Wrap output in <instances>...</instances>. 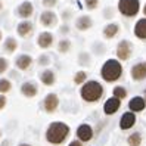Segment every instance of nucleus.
<instances>
[{
	"label": "nucleus",
	"mask_w": 146,
	"mask_h": 146,
	"mask_svg": "<svg viewBox=\"0 0 146 146\" xmlns=\"http://www.w3.org/2000/svg\"><path fill=\"white\" fill-rule=\"evenodd\" d=\"M33 64H34V58L30 53H19L15 56V68L21 72L30 71Z\"/></svg>",
	"instance_id": "6"
},
{
	"label": "nucleus",
	"mask_w": 146,
	"mask_h": 146,
	"mask_svg": "<svg viewBox=\"0 0 146 146\" xmlns=\"http://www.w3.org/2000/svg\"><path fill=\"white\" fill-rule=\"evenodd\" d=\"M130 75L134 81H143L146 78V62H137L131 66Z\"/></svg>",
	"instance_id": "14"
},
{
	"label": "nucleus",
	"mask_w": 146,
	"mask_h": 146,
	"mask_svg": "<svg viewBox=\"0 0 146 146\" xmlns=\"http://www.w3.org/2000/svg\"><path fill=\"white\" fill-rule=\"evenodd\" d=\"M133 53V44L128 40H121L117 46V58L119 61H128Z\"/></svg>",
	"instance_id": "8"
},
{
	"label": "nucleus",
	"mask_w": 146,
	"mask_h": 146,
	"mask_svg": "<svg viewBox=\"0 0 146 146\" xmlns=\"http://www.w3.org/2000/svg\"><path fill=\"white\" fill-rule=\"evenodd\" d=\"M133 33H134V36L139 40H146V16L145 18H140L134 24Z\"/></svg>",
	"instance_id": "20"
},
{
	"label": "nucleus",
	"mask_w": 146,
	"mask_h": 146,
	"mask_svg": "<svg viewBox=\"0 0 146 146\" xmlns=\"http://www.w3.org/2000/svg\"><path fill=\"white\" fill-rule=\"evenodd\" d=\"M68 134H70V127H68L65 123L55 121L47 127L46 140L49 143H52V145H61L62 142H65Z\"/></svg>",
	"instance_id": "3"
},
{
	"label": "nucleus",
	"mask_w": 146,
	"mask_h": 146,
	"mask_svg": "<svg viewBox=\"0 0 146 146\" xmlns=\"http://www.w3.org/2000/svg\"><path fill=\"white\" fill-rule=\"evenodd\" d=\"M9 66H11L9 59L5 58V56H0V75H3L9 71Z\"/></svg>",
	"instance_id": "29"
},
{
	"label": "nucleus",
	"mask_w": 146,
	"mask_h": 146,
	"mask_svg": "<svg viewBox=\"0 0 146 146\" xmlns=\"http://www.w3.org/2000/svg\"><path fill=\"white\" fill-rule=\"evenodd\" d=\"M74 27L78 30V31H87V30H90V28L93 27L92 16H89V15H80L78 18L75 19Z\"/></svg>",
	"instance_id": "15"
},
{
	"label": "nucleus",
	"mask_w": 146,
	"mask_h": 146,
	"mask_svg": "<svg viewBox=\"0 0 146 146\" xmlns=\"http://www.w3.org/2000/svg\"><path fill=\"white\" fill-rule=\"evenodd\" d=\"M19 92H21V94L24 98H28V99L36 98L37 93H38V86H37L36 81H31V80L24 81L21 84V87H19Z\"/></svg>",
	"instance_id": "11"
},
{
	"label": "nucleus",
	"mask_w": 146,
	"mask_h": 146,
	"mask_svg": "<svg viewBox=\"0 0 146 146\" xmlns=\"http://www.w3.org/2000/svg\"><path fill=\"white\" fill-rule=\"evenodd\" d=\"M13 87V83L9 80V78H0V94H6L9 93Z\"/></svg>",
	"instance_id": "24"
},
{
	"label": "nucleus",
	"mask_w": 146,
	"mask_h": 146,
	"mask_svg": "<svg viewBox=\"0 0 146 146\" xmlns=\"http://www.w3.org/2000/svg\"><path fill=\"white\" fill-rule=\"evenodd\" d=\"M80 96L84 102L89 104H94V102L100 100V98L104 96V86L96 80H89L84 84H81L80 89Z\"/></svg>",
	"instance_id": "2"
},
{
	"label": "nucleus",
	"mask_w": 146,
	"mask_h": 146,
	"mask_svg": "<svg viewBox=\"0 0 146 146\" xmlns=\"http://www.w3.org/2000/svg\"><path fill=\"white\" fill-rule=\"evenodd\" d=\"M90 55L87 53V52H81L80 55H78V65H81V66H89L90 65Z\"/></svg>",
	"instance_id": "30"
},
{
	"label": "nucleus",
	"mask_w": 146,
	"mask_h": 146,
	"mask_svg": "<svg viewBox=\"0 0 146 146\" xmlns=\"http://www.w3.org/2000/svg\"><path fill=\"white\" fill-rule=\"evenodd\" d=\"M143 15L146 16V3H145V6H143Z\"/></svg>",
	"instance_id": "41"
},
{
	"label": "nucleus",
	"mask_w": 146,
	"mask_h": 146,
	"mask_svg": "<svg viewBox=\"0 0 146 146\" xmlns=\"http://www.w3.org/2000/svg\"><path fill=\"white\" fill-rule=\"evenodd\" d=\"M53 43H55V36L50 31H41L37 36V46L43 50L50 49L53 46Z\"/></svg>",
	"instance_id": "10"
},
{
	"label": "nucleus",
	"mask_w": 146,
	"mask_h": 146,
	"mask_svg": "<svg viewBox=\"0 0 146 146\" xmlns=\"http://www.w3.org/2000/svg\"><path fill=\"white\" fill-rule=\"evenodd\" d=\"M117 9L125 18H134L140 12V0H118Z\"/></svg>",
	"instance_id": "4"
},
{
	"label": "nucleus",
	"mask_w": 146,
	"mask_h": 146,
	"mask_svg": "<svg viewBox=\"0 0 146 146\" xmlns=\"http://www.w3.org/2000/svg\"><path fill=\"white\" fill-rule=\"evenodd\" d=\"M2 11H3V2L0 0V12H2Z\"/></svg>",
	"instance_id": "40"
},
{
	"label": "nucleus",
	"mask_w": 146,
	"mask_h": 146,
	"mask_svg": "<svg viewBox=\"0 0 146 146\" xmlns=\"http://www.w3.org/2000/svg\"><path fill=\"white\" fill-rule=\"evenodd\" d=\"M86 81H87V72H86V71H77L74 74V83L77 86H81Z\"/></svg>",
	"instance_id": "26"
},
{
	"label": "nucleus",
	"mask_w": 146,
	"mask_h": 146,
	"mask_svg": "<svg viewBox=\"0 0 146 146\" xmlns=\"http://www.w3.org/2000/svg\"><path fill=\"white\" fill-rule=\"evenodd\" d=\"M15 15L18 16L19 19H30L34 15V5L30 2V0H24L21 2L15 9Z\"/></svg>",
	"instance_id": "7"
},
{
	"label": "nucleus",
	"mask_w": 146,
	"mask_h": 146,
	"mask_svg": "<svg viewBox=\"0 0 146 146\" xmlns=\"http://www.w3.org/2000/svg\"><path fill=\"white\" fill-rule=\"evenodd\" d=\"M102 34H104V37L106 40H112L115 38L118 34H119V25L117 22H111V24H106L104 27V31H102Z\"/></svg>",
	"instance_id": "19"
},
{
	"label": "nucleus",
	"mask_w": 146,
	"mask_h": 146,
	"mask_svg": "<svg viewBox=\"0 0 146 146\" xmlns=\"http://www.w3.org/2000/svg\"><path fill=\"white\" fill-rule=\"evenodd\" d=\"M68 146H83V143H81V140L78 142V140H74V142H71Z\"/></svg>",
	"instance_id": "37"
},
{
	"label": "nucleus",
	"mask_w": 146,
	"mask_h": 146,
	"mask_svg": "<svg viewBox=\"0 0 146 146\" xmlns=\"http://www.w3.org/2000/svg\"><path fill=\"white\" fill-rule=\"evenodd\" d=\"M119 106H121V99H118L115 96L112 98H109L106 102H105V105H104V112L106 115H114L117 111L119 109Z\"/></svg>",
	"instance_id": "17"
},
{
	"label": "nucleus",
	"mask_w": 146,
	"mask_h": 146,
	"mask_svg": "<svg viewBox=\"0 0 146 146\" xmlns=\"http://www.w3.org/2000/svg\"><path fill=\"white\" fill-rule=\"evenodd\" d=\"M38 22H40V25L43 28H55V27H58L59 18L52 9H44L40 13Z\"/></svg>",
	"instance_id": "5"
},
{
	"label": "nucleus",
	"mask_w": 146,
	"mask_h": 146,
	"mask_svg": "<svg viewBox=\"0 0 146 146\" xmlns=\"http://www.w3.org/2000/svg\"><path fill=\"white\" fill-rule=\"evenodd\" d=\"M111 12H112V9H111V7H108V9H105V13H104V16H105V18H109V16L112 15Z\"/></svg>",
	"instance_id": "36"
},
{
	"label": "nucleus",
	"mask_w": 146,
	"mask_h": 146,
	"mask_svg": "<svg viewBox=\"0 0 146 146\" xmlns=\"http://www.w3.org/2000/svg\"><path fill=\"white\" fill-rule=\"evenodd\" d=\"M56 49H58V52L61 55H66L72 49V43H71L70 38H61L58 41V47Z\"/></svg>",
	"instance_id": "23"
},
{
	"label": "nucleus",
	"mask_w": 146,
	"mask_h": 146,
	"mask_svg": "<svg viewBox=\"0 0 146 146\" xmlns=\"http://www.w3.org/2000/svg\"><path fill=\"white\" fill-rule=\"evenodd\" d=\"M52 64V58H50L47 53H41L37 58V65L41 68H49V65Z\"/></svg>",
	"instance_id": "25"
},
{
	"label": "nucleus",
	"mask_w": 146,
	"mask_h": 146,
	"mask_svg": "<svg viewBox=\"0 0 146 146\" xmlns=\"http://www.w3.org/2000/svg\"><path fill=\"white\" fill-rule=\"evenodd\" d=\"M61 18H62V21H65V22H68L71 18H72V11H70V9H65V11H62V13H61Z\"/></svg>",
	"instance_id": "33"
},
{
	"label": "nucleus",
	"mask_w": 146,
	"mask_h": 146,
	"mask_svg": "<svg viewBox=\"0 0 146 146\" xmlns=\"http://www.w3.org/2000/svg\"><path fill=\"white\" fill-rule=\"evenodd\" d=\"M123 64L119 59H106L100 68V77L106 83H115L123 77Z\"/></svg>",
	"instance_id": "1"
},
{
	"label": "nucleus",
	"mask_w": 146,
	"mask_h": 146,
	"mask_svg": "<svg viewBox=\"0 0 146 146\" xmlns=\"http://www.w3.org/2000/svg\"><path fill=\"white\" fill-rule=\"evenodd\" d=\"M6 104H7V99H6V96H5V94H0V111L5 109Z\"/></svg>",
	"instance_id": "35"
},
{
	"label": "nucleus",
	"mask_w": 146,
	"mask_h": 146,
	"mask_svg": "<svg viewBox=\"0 0 146 146\" xmlns=\"http://www.w3.org/2000/svg\"><path fill=\"white\" fill-rule=\"evenodd\" d=\"M77 137L81 142H89L93 137V128L89 124H81L78 128H77Z\"/></svg>",
	"instance_id": "18"
},
{
	"label": "nucleus",
	"mask_w": 146,
	"mask_h": 146,
	"mask_svg": "<svg viewBox=\"0 0 146 146\" xmlns=\"http://www.w3.org/2000/svg\"><path fill=\"white\" fill-rule=\"evenodd\" d=\"M128 108H130V111H133V112H140V111H143L146 108V100L140 96H134L133 99H130V102H128Z\"/></svg>",
	"instance_id": "22"
},
{
	"label": "nucleus",
	"mask_w": 146,
	"mask_h": 146,
	"mask_svg": "<svg viewBox=\"0 0 146 146\" xmlns=\"http://www.w3.org/2000/svg\"><path fill=\"white\" fill-rule=\"evenodd\" d=\"M34 33V24L30 19H21L16 25V34L21 38H30Z\"/></svg>",
	"instance_id": "9"
},
{
	"label": "nucleus",
	"mask_w": 146,
	"mask_h": 146,
	"mask_svg": "<svg viewBox=\"0 0 146 146\" xmlns=\"http://www.w3.org/2000/svg\"><path fill=\"white\" fill-rule=\"evenodd\" d=\"M38 78H40V83H41L43 86L52 87V86L56 83V72L52 70V68H44V70L40 72Z\"/></svg>",
	"instance_id": "13"
},
{
	"label": "nucleus",
	"mask_w": 146,
	"mask_h": 146,
	"mask_svg": "<svg viewBox=\"0 0 146 146\" xmlns=\"http://www.w3.org/2000/svg\"><path fill=\"white\" fill-rule=\"evenodd\" d=\"M59 33L64 34V36H66V34L70 33V27H68V24H62L61 27H59Z\"/></svg>",
	"instance_id": "34"
},
{
	"label": "nucleus",
	"mask_w": 146,
	"mask_h": 146,
	"mask_svg": "<svg viewBox=\"0 0 146 146\" xmlns=\"http://www.w3.org/2000/svg\"><path fill=\"white\" fill-rule=\"evenodd\" d=\"M0 137H2V131H0Z\"/></svg>",
	"instance_id": "43"
},
{
	"label": "nucleus",
	"mask_w": 146,
	"mask_h": 146,
	"mask_svg": "<svg viewBox=\"0 0 146 146\" xmlns=\"http://www.w3.org/2000/svg\"><path fill=\"white\" fill-rule=\"evenodd\" d=\"M11 77H13V78H15V77H18V74L15 72V70H12V71H11Z\"/></svg>",
	"instance_id": "38"
},
{
	"label": "nucleus",
	"mask_w": 146,
	"mask_h": 146,
	"mask_svg": "<svg viewBox=\"0 0 146 146\" xmlns=\"http://www.w3.org/2000/svg\"><path fill=\"white\" fill-rule=\"evenodd\" d=\"M59 106V98L56 93H49L47 96L44 98V100H43V108H44V111L47 114H53L55 111L58 109Z\"/></svg>",
	"instance_id": "12"
},
{
	"label": "nucleus",
	"mask_w": 146,
	"mask_h": 146,
	"mask_svg": "<svg viewBox=\"0 0 146 146\" xmlns=\"http://www.w3.org/2000/svg\"><path fill=\"white\" fill-rule=\"evenodd\" d=\"M136 123V115L133 111H130V112H125L121 119H119V127L123 128V130H128V128H131Z\"/></svg>",
	"instance_id": "21"
},
{
	"label": "nucleus",
	"mask_w": 146,
	"mask_h": 146,
	"mask_svg": "<svg viewBox=\"0 0 146 146\" xmlns=\"http://www.w3.org/2000/svg\"><path fill=\"white\" fill-rule=\"evenodd\" d=\"M127 142H128V146H140V143H142V136H140L139 133H133V134L128 136Z\"/></svg>",
	"instance_id": "28"
},
{
	"label": "nucleus",
	"mask_w": 146,
	"mask_h": 146,
	"mask_svg": "<svg viewBox=\"0 0 146 146\" xmlns=\"http://www.w3.org/2000/svg\"><path fill=\"white\" fill-rule=\"evenodd\" d=\"M2 41H3V31L0 30V43H2Z\"/></svg>",
	"instance_id": "39"
},
{
	"label": "nucleus",
	"mask_w": 146,
	"mask_h": 146,
	"mask_svg": "<svg viewBox=\"0 0 146 146\" xmlns=\"http://www.w3.org/2000/svg\"><path fill=\"white\" fill-rule=\"evenodd\" d=\"M145 100H146V98H145Z\"/></svg>",
	"instance_id": "44"
},
{
	"label": "nucleus",
	"mask_w": 146,
	"mask_h": 146,
	"mask_svg": "<svg viewBox=\"0 0 146 146\" xmlns=\"http://www.w3.org/2000/svg\"><path fill=\"white\" fill-rule=\"evenodd\" d=\"M18 47H19L18 40H16L15 37H12V36L6 37V38L2 41V49H3V52H5L6 55H12V53H15L16 50H18Z\"/></svg>",
	"instance_id": "16"
},
{
	"label": "nucleus",
	"mask_w": 146,
	"mask_h": 146,
	"mask_svg": "<svg viewBox=\"0 0 146 146\" xmlns=\"http://www.w3.org/2000/svg\"><path fill=\"white\" fill-rule=\"evenodd\" d=\"M112 94L115 98H118V99H125L127 98V89L125 87H123V86H115L114 87V90H112Z\"/></svg>",
	"instance_id": "27"
},
{
	"label": "nucleus",
	"mask_w": 146,
	"mask_h": 146,
	"mask_svg": "<svg viewBox=\"0 0 146 146\" xmlns=\"http://www.w3.org/2000/svg\"><path fill=\"white\" fill-rule=\"evenodd\" d=\"M84 6L87 7L89 11H94V9H98V6H99V0H84Z\"/></svg>",
	"instance_id": "31"
},
{
	"label": "nucleus",
	"mask_w": 146,
	"mask_h": 146,
	"mask_svg": "<svg viewBox=\"0 0 146 146\" xmlns=\"http://www.w3.org/2000/svg\"><path fill=\"white\" fill-rule=\"evenodd\" d=\"M59 0H41V5L44 9H53V7L58 5Z\"/></svg>",
	"instance_id": "32"
},
{
	"label": "nucleus",
	"mask_w": 146,
	"mask_h": 146,
	"mask_svg": "<svg viewBox=\"0 0 146 146\" xmlns=\"http://www.w3.org/2000/svg\"><path fill=\"white\" fill-rule=\"evenodd\" d=\"M19 146H31V145H27V143H22V145H19Z\"/></svg>",
	"instance_id": "42"
}]
</instances>
